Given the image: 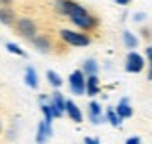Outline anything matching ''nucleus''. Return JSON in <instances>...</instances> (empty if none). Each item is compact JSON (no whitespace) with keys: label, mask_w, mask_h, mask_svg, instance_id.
<instances>
[{"label":"nucleus","mask_w":152,"mask_h":144,"mask_svg":"<svg viewBox=\"0 0 152 144\" xmlns=\"http://www.w3.org/2000/svg\"><path fill=\"white\" fill-rule=\"evenodd\" d=\"M6 48L10 50L11 54H17V56H22V57H26V52L22 50V48L19 46V44H15V43H7V44H6Z\"/></svg>","instance_id":"nucleus-19"},{"label":"nucleus","mask_w":152,"mask_h":144,"mask_svg":"<svg viewBox=\"0 0 152 144\" xmlns=\"http://www.w3.org/2000/svg\"><path fill=\"white\" fill-rule=\"evenodd\" d=\"M89 118L93 124H100L102 122V109L96 102H91L89 103Z\"/></svg>","instance_id":"nucleus-10"},{"label":"nucleus","mask_w":152,"mask_h":144,"mask_svg":"<svg viewBox=\"0 0 152 144\" xmlns=\"http://www.w3.org/2000/svg\"><path fill=\"white\" fill-rule=\"evenodd\" d=\"M96 70H98L96 61H95V59H87L86 65H83V72H87V74L91 76V74H96Z\"/></svg>","instance_id":"nucleus-17"},{"label":"nucleus","mask_w":152,"mask_h":144,"mask_svg":"<svg viewBox=\"0 0 152 144\" xmlns=\"http://www.w3.org/2000/svg\"><path fill=\"white\" fill-rule=\"evenodd\" d=\"M0 131H2V124H0Z\"/></svg>","instance_id":"nucleus-26"},{"label":"nucleus","mask_w":152,"mask_h":144,"mask_svg":"<svg viewBox=\"0 0 152 144\" xmlns=\"http://www.w3.org/2000/svg\"><path fill=\"white\" fill-rule=\"evenodd\" d=\"M50 135H52V126H48L47 122H39V126H37V144H43Z\"/></svg>","instance_id":"nucleus-9"},{"label":"nucleus","mask_w":152,"mask_h":144,"mask_svg":"<svg viewBox=\"0 0 152 144\" xmlns=\"http://www.w3.org/2000/svg\"><path fill=\"white\" fill-rule=\"evenodd\" d=\"M50 109H52V115H54L56 118H59V117L63 115V111H65V100H63V96L59 94V93H54V94H52Z\"/></svg>","instance_id":"nucleus-6"},{"label":"nucleus","mask_w":152,"mask_h":144,"mask_svg":"<svg viewBox=\"0 0 152 144\" xmlns=\"http://www.w3.org/2000/svg\"><path fill=\"white\" fill-rule=\"evenodd\" d=\"M65 111H67V115H69L74 122H82V120H83L82 111L78 109V105H76L72 100H67V102H65Z\"/></svg>","instance_id":"nucleus-8"},{"label":"nucleus","mask_w":152,"mask_h":144,"mask_svg":"<svg viewBox=\"0 0 152 144\" xmlns=\"http://www.w3.org/2000/svg\"><path fill=\"white\" fill-rule=\"evenodd\" d=\"M34 44L37 48H39L41 52H48L50 50V41H48V37H45V35H37V37H34Z\"/></svg>","instance_id":"nucleus-13"},{"label":"nucleus","mask_w":152,"mask_h":144,"mask_svg":"<svg viewBox=\"0 0 152 144\" xmlns=\"http://www.w3.org/2000/svg\"><path fill=\"white\" fill-rule=\"evenodd\" d=\"M106 118H108L110 124L115 126V127H119V126H121V120H123V118H121L117 113H115V109H108V115H106Z\"/></svg>","instance_id":"nucleus-15"},{"label":"nucleus","mask_w":152,"mask_h":144,"mask_svg":"<svg viewBox=\"0 0 152 144\" xmlns=\"http://www.w3.org/2000/svg\"><path fill=\"white\" fill-rule=\"evenodd\" d=\"M117 115L121 117V118H130L132 117V107H130V103H128V100L126 98H123L121 100V103L117 105Z\"/></svg>","instance_id":"nucleus-12"},{"label":"nucleus","mask_w":152,"mask_h":144,"mask_svg":"<svg viewBox=\"0 0 152 144\" xmlns=\"http://www.w3.org/2000/svg\"><path fill=\"white\" fill-rule=\"evenodd\" d=\"M123 37H124V44H126L128 48H135V46H137V43H139V41L135 39V37H134L130 32H124V35H123Z\"/></svg>","instance_id":"nucleus-18"},{"label":"nucleus","mask_w":152,"mask_h":144,"mask_svg":"<svg viewBox=\"0 0 152 144\" xmlns=\"http://www.w3.org/2000/svg\"><path fill=\"white\" fill-rule=\"evenodd\" d=\"M126 144H141V139L139 137H130L126 140Z\"/></svg>","instance_id":"nucleus-22"},{"label":"nucleus","mask_w":152,"mask_h":144,"mask_svg":"<svg viewBox=\"0 0 152 144\" xmlns=\"http://www.w3.org/2000/svg\"><path fill=\"white\" fill-rule=\"evenodd\" d=\"M143 67H145V59H143L137 52H130L126 57V70L128 72H141Z\"/></svg>","instance_id":"nucleus-5"},{"label":"nucleus","mask_w":152,"mask_h":144,"mask_svg":"<svg viewBox=\"0 0 152 144\" xmlns=\"http://www.w3.org/2000/svg\"><path fill=\"white\" fill-rule=\"evenodd\" d=\"M26 83H28V87L37 89V74L34 70V67H28L26 69Z\"/></svg>","instance_id":"nucleus-14"},{"label":"nucleus","mask_w":152,"mask_h":144,"mask_svg":"<svg viewBox=\"0 0 152 144\" xmlns=\"http://www.w3.org/2000/svg\"><path fill=\"white\" fill-rule=\"evenodd\" d=\"M0 22L2 24H7V26H13L15 22H17V17H15V13L10 6H4L0 7Z\"/></svg>","instance_id":"nucleus-7"},{"label":"nucleus","mask_w":152,"mask_h":144,"mask_svg":"<svg viewBox=\"0 0 152 144\" xmlns=\"http://www.w3.org/2000/svg\"><path fill=\"white\" fill-rule=\"evenodd\" d=\"M147 57H148V63H150V72H148V80H152V46L147 48Z\"/></svg>","instance_id":"nucleus-21"},{"label":"nucleus","mask_w":152,"mask_h":144,"mask_svg":"<svg viewBox=\"0 0 152 144\" xmlns=\"http://www.w3.org/2000/svg\"><path fill=\"white\" fill-rule=\"evenodd\" d=\"M43 113H45V122H47L48 126H52V118H54V115H52V109H50V105L47 103H43Z\"/></svg>","instance_id":"nucleus-20"},{"label":"nucleus","mask_w":152,"mask_h":144,"mask_svg":"<svg viewBox=\"0 0 152 144\" xmlns=\"http://www.w3.org/2000/svg\"><path fill=\"white\" fill-rule=\"evenodd\" d=\"M128 2H130V0H117V4H121V6H126Z\"/></svg>","instance_id":"nucleus-24"},{"label":"nucleus","mask_w":152,"mask_h":144,"mask_svg":"<svg viewBox=\"0 0 152 144\" xmlns=\"http://www.w3.org/2000/svg\"><path fill=\"white\" fill-rule=\"evenodd\" d=\"M15 28H17V32H19L22 37H26V39H34L35 33H37L35 22H34L32 19H26V17L17 19V22H15Z\"/></svg>","instance_id":"nucleus-3"},{"label":"nucleus","mask_w":152,"mask_h":144,"mask_svg":"<svg viewBox=\"0 0 152 144\" xmlns=\"http://www.w3.org/2000/svg\"><path fill=\"white\" fill-rule=\"evenodd\" d=\"M47 78H48V81H50V85H54V87H61V78H59V74H56L54 70H48L47 72Z\"/></svg>","instance_id":"nucleus-16"},{"label":"nucleus","mask_w":152,"mask_h":144,"mask_svg":"<svg viewBox=\"0 0 152 144\" xmlns=\"http://www.w3.org/2000/svg\"><path fill=\"white\" fill-rule=\"evenodd\" d=\"M56 9L61 15L71 17V20L78 28H82V30H93L95 26H98V19H95L93 15H89L86 7H82L80 4H76L74 0H58V2H56Z\"/></svg>","instance_id":"nucleus-1"},{"label":"nucleus","mask_w":152,"mask_h":144,"mask_svg":"<svg viewBox=\"0 0 152 144\" xmlns=\"http://www.w3.org/2000/svg\"><path fill=\"white\" fill-rule=\"evenodd\" d=\"M86 144H100V142L95 140V139H86Z\"/></svg>","instance_id":"nucleus-23"},{"label":"nucleus","mask_w":152,"mask_h":144,"mask_svg":"<svg viewBox=\"0 0 152 144\" xmlns=\"http://www.w3.org/2000/svg\"><path fill=\"white\" fill-rule=\"evenodd\" d=\"M69 85L74 94H83L86 93V76L82 70H74L69 76Z\"/></svg>","instance_id":"nucleus-4"},{"label":"nucleus","mask_w":152,"mask_h":144,"mask_svg":"<svg viewBox=\"0 0 152 144\" xmlns=\"http://www.w3.org/2000/svg\"><path fill=\"white\" fill-rule=\"evenodd\" d=\"M86 89H87V94H89V96L98 94L100 87H98V78H96V74H91L89 78L86 80Z\"/></svg>","instance_id":"nucleus-11"},{"label":"nucleus","mask_w":152,"mask_h":144,"mask_svg":"<svg viewBox=\"0 0 152 144\" xmlns=\"http://www.w3.org/2000/svg\"><path fill=\"white\" fill-rule=\"evenodd\" d=\"M59 35H61V39H63L65 43L72 44V46H87V44L91 43L89 35L80 33V32H72V30H61V32H59Z\"/></svg>","instance_id":"nucleus-2"},{"label":"nucleus","mask_w":152,"mask_h":144,"mask_svg":"<svg viewBox=\"0 0 152 144\" xmlns=\"http://www.w3.org/2000/svg\"><path fill=\"white\" fill-rule=\"evenodd\" d=\"M0 4H4V6H10V4H11V0H0Z\"/></svg>","instance_id":"nucleus-25"}]
</instances>
